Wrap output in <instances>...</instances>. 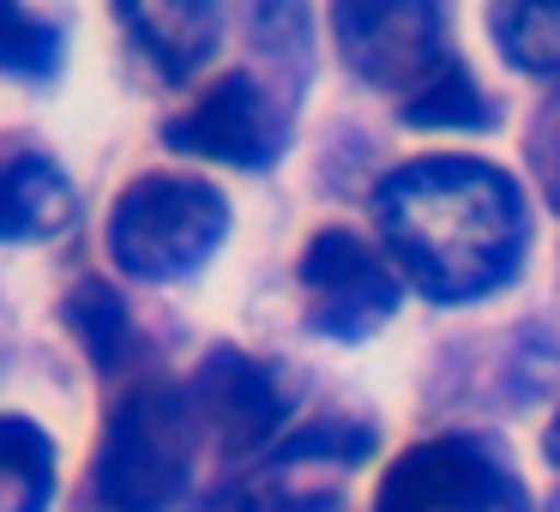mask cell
I'll list each match as a JSON object with an SVG mask.
<instances>
[{
    "mask_svg": "<svg viewBox=\"0 0 560 512\" xmlns=\"http://www.w3.org/2000/svg\"><path fill=\"white\" fill-rule=\"evenodd\" d=\"M374 218L398 278L428 302H482L506 290L530 247V206L500 163L416 158L374 194Z\"/></svg>",
    "mask_w": 560,
    "mask_h": 512,
    "instance_id": "cell-1",
    "label": "cell"
},
{
    "mask_svg": "<svg viewBox=\"0 0 560 512\" xmlns=\"http://www.w3.org/2000/svg\"><path fill=\"white\" fill-rule=\"evenodd\" d=\"M343 61L362 85L392 91L410 127H452V133H488L500 121L470 67L452 49L446 13L428 0H386V7H338L331 13Z\"/></svg>",
    "mask_w": 560,
    "mask_h": 512,
    "instance_id": "cell-2",
    "label": "cell"
},
{
    "mask_svg": "<svg viewBox=\"0 0 560 512\" xmlns=\"http://www.w3.org/2000/svg\"><path fill=\"white\" fill-rule=\"evenodd\" d=\"M199 458V416L187 386L139 380L103 422V446L91 464L97 500L109 512H170L194 482Z\"/></svg>",
    "mask_w": 560,
    "mask_h": 512,
    "instance_id": "cell-3",
    "label": "cell"
},
{
    "mask_svg": "<svg viewBox=\"0 0 560 512\" xmlns=\"http://www.w3.org/2000/svg\"><path fill=\"white\" fill-rule=\"evenodd\" d=\"M230 235V199L199 175H139L109 211V259L127 278H194Z\"/></svg>",
    "mask_w": 560,
    "mask_h": 512,
    "instance_id": "cell-4",
    "label": "cell"
},
{
    "mask_svg": "<svg viewBox=\"0 0 560 512\" xmlns=\"http://www.w3.org/2000/svg\"><path fill=\"white\" fill-rule=\"evenodd\" d=\"M368 512H536L524 476L488 434L416 440L380 476Z\"/></svg>",
    "mask_w": 560,
    "mask_h": 512,
    "instance_id": "cell-5",
    "label": "cell"
},
{
    "mask_svg": "<svg viewBox=\"0 0 560 512\" xmlns=\"http://www.w3.org/2000/svg\"><path fill=\"white\" fill-rule=\"evenodd\" d=\"M374 434L343 416H319V422L283 434L242 482L223 494V512H338L350 476L368 464Z\"/></svg>",
    "mask_w": 560,
    "mask_h": 512,
    "instance_id": "cell-6",
    "label": "cell"
},
{
    "mask_svg": "<svg viewBox=\"0 0 560 512\" xmlns=\"http://www.w3.org/2000/svg\"><path fill=\"white\" fill-rule=\"evenodd\" d=\"M302 314L331 344H368L404 307V278L355 230H314L295 259Z\"/></svg>",
    "mask_w": 560,
    "mask_h": 512,
    "instance_id": "cell-7",
    "label": "cell"
},
{
    "mask_svg": "<svg viewBox=\"0 0 560 512\" xmlns=\"http://www.w3.org/2000/svg\"><path fill=\"white\" fill-rule=\"evenodd\" d=\"M163 139L230 170H271L290 146V103L271 97L254 73H223L163 127Z\"/></svg>",
    "mask_w": 560,
    "mask_h": 512,
    "instance_id": "cell-8",
    "label": "cell"
},
{
    "mask_svg": "<svg viewBox=\"0 0 560 512\" xmlns=\"http://www.w3.org/2000/svg\"><path fill=\"white\" fill-rule=\"evenodd\" d=\"M187 398H194L199 434H211L230 458H266L290 428V392H283L278 368L247 350H230V344L199 362Z\"/></svg>",
    "mask_w": 560,
    "mask_h": 512,
    "instance_id": "cell-9",
    "label": "cell"
},
{
    "mask_svg": "<svg viewBox=\"0 0 560 512\" xmlns=\"http://www.w3.org/2000/svg\"><path fill=\"white\" fill-rule=\"evenodd\" d=\"M73 223V182L49 151L25 139H0V247L49 242Z\"/></svg>",
    "mask_w": 560,
    "mask_h": 512,
    "instance_id": "cell-10",
    "label": "cell"
},
{
    "mask_svg": "<svg viewBox=\"0 0 560 512\" xmlns=\"http://www.w3.org/2000/svg\"><path fill=\"white\" fill-rule=\"evenodd\" d=\"M115 25L133 37V49L158 67L170 85L194 79L218 49L223 13L206 0H151V7H115Z\"/></svg>",
    "mask_w": 560,
    "mask_h": 512,
    "instance_id": "cell-11",
    "label": "cell"
},
{
    "mask_svg": "<svg viewBox=\"0 0 560 512\" xmlns=\"http://www.w3.org/2000/svg\"><path fill=\"white\" fill-rule=\"evenodd\" d=\"M55 440L31 416H0V512H49Z\"/></svg>",
    "mask_w": 560,
    "mask_h": 512,
    "instance_id": "cell-12",
    "label": "cell"
},
{
    "mask_svg": "<svg viewBox=\"0 0 560 512\" xmlns=\"http://www.w3.org/2000/svg\"><path fill=\"white\" fill-rule=\"evenodd\" d=\"M488 37L518 73L560 79V7H488Z\"/></svg>",
    "mask_w": 560,
    "mask_h": 512,
    "instance_id": "cell-13",
    "label": "cell"
},
{
    "mask_svg": "<svg viewBox=\"0 0 560 512\" xmlns=\"http://www.w3.org/2000/svg\"><path fill=\"white\" fill-rule=\"evenodd\" d=\"M67 326H73V338L85 344V356L97 368H115L127 350H133V326H127V307H121V295L109 290V283H97V278H85L73 295H67Z\"/></svg>",
    "mask_w": 560,
    "mask_h": 512,
    "instance_id": "cell-14",
    "label": "cell"
},
{
    "mask_svg": "<svg viewBox=\"0 0 560 512\" xmlns=\"http://www.w3.org/2000/svg\"><path fill=\"white\" fill-rule=\"evenodd\" d=\"M61 55H67V37L55 19L25 13V7H0V73L43 85V79L61 73Z\"/></svg>",
    "mask_w": 560,
    "mask_h": 512,
    "instance_id": "cell-15",
    "label": "cell"
},
{
    "mask_svg": "<svg viewBox=\"0 0 560 512\" xmlns=\"http://www.w3.org/2000/svg\"><path fill=\"white\" fill-rule=\"evenodd\" d=\"M524 158H530V175L542 182L548 206L560 211V91L536 109L530 121V139H524Z\"/></svg>",
    "mask_w": 560,
    "mask_h": 512,
    "instance_id": "cell-16",
    "label": "cell"
},
{
    "mask_svg": "<svg viewBox=\"0 0 560 512\" xmlns=\"http://www.w3.org/2000/svg\"><path fill=\"white\" fill-rule=\"evenodd\" d=\"M542 452H548V464H555V470H560V416H555V422H548V434H542Z\"/></svg>",
    "mask_w": 560,
    "mask_h": 512,
    "instance_id": "cell-17",
    "label": "cell"
},
{
    "mask_svg": "<svg viewBox=\"0 0 560 512\" xmlns=\"http://www.w3.org/2000/svg\"><path fill=\"white\" fill-rule=\"evenodd\" d=\"M548 512H560V494H555V500H548Z\"/></svg>",
    "mask_w": 560,
    "mask_h": 512,
    "instance_id": "cell-18",
    "label": "cell"
}]
</instances>
